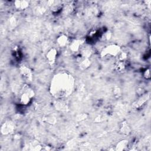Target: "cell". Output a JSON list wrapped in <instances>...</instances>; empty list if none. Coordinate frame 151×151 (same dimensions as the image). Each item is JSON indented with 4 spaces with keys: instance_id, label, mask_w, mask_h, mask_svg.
Here are the masks:
<instances>
[{
    "instance_id": "obj_8",
    "label": "cell",
    "mask_w": 151,
    "mask_h": 151,
    "mask_svg": "<svg viewBox=\"0 0 151 151\" xmlns=\"http://www.w3.org/2000/svg\"><path fill=\"white\" fill-rule=\"evenodd\" d=\"M81 41L80 40H74L70 45V48L71 51L75 52H77L80 50V47L81 45Z\"/></svg>"
},
{
    "instance_id": "obj_4",
    "label": "cell",
    "mask_w": 151,
    "mask_h": 151,
    "mask_svg": "<svg viewBox=\"0 0 151 151\" xmlns=\"http://www.w3.org/2000/svg\"><path fill=\"white\" fill-rule=\"evenodd\" d=\"M57 57V50L55 48H51L47 52L45 57L48 64L52 65L55 64Z\"/></svg>"
},
{
    "instance_id": "obj_9",
    "label": "cell",
    "mask_w": 151,
    "mask_h": 151,
    "mask_svg": "<svg viewBox=\"0 0 151 151\" xmlns=\"http://www.w3.org/2000/svg\"><path fill=\"white\" fill-rule=\"evenodd\" d=\"M125 68H126V61L117 60L114 65V69L118 72H121L123 71L125 69Z\"/></svg>"
},
{
    "instance_id": "obj_13",
    "label": "cell",
    "mask_w": 151,
    "mask_h": 151,
    "mask_svg": "<svg viewBox=\"0 0 151 151\" xmlns=\"http://www.w3.org/2000/svg\"><path fill=\"white\" fill-rule=\"evenodd\" d=\"M121 132L125 134H128L130 133V129L126 123H123L122 126L121 127Z\"/></svg>"
},
{
    "instance_id": "obj_3",
    "label": "cell",
    "mask_w": 151,
    "mask_h": 151,
    "mask_svg": "<svg viewBox=\"0 0 151 151\" xmlns=\"http://www.w3.org/2000/svg\"><path fill=\"white\" fill-rule=\"evenodd\" d=\"M120 52V47L117 44H111L106 46L101 52V56L105 57H116Z\"/></svg>"
},
{
    "instance_id": "obj_15",
    "label": "cell",
    "mask_w": 151,
    "mask_h": 151,
    "mask_svg": "<svg viewBox=\"0 0 151 151\" xmlns=\"http://www.w3.org/2000/svg\"><path fill=\"white\" fill-rule=\"evenodd\" d=\"M143 77L146 80H149L150 78V68H146L143 73Z\"/></svg>"
},
{
    "instance_id": "obj_1",
    "label": "cell",
    "mask_w": 151,
    "mask_h": 151,
    "mask_svg": "<svg viewBox=\"0 0 151 151\" xmlns=\"http://www.w3.org/2000/svg\"><path fill=\"white\" fill-rule=\"evenodd\" d=\"M74 87V78L73 76L66 71L58 73L51 78L50 92L57 99H63L69 96Z\"/></svg>"
},
{
    "instance_id": "obj_11",
    "label": "cell",
    "mask_w": 151,
    "mask_h": 151,
    "mask_svg": "<svg viewBox=\"0 0 151 151\" xmlns=\"http://www.w3.org/2000/svg\"><path fill=\"white\" fill-rule=\"evenodd\" d=\"M14 4L16 8L20 10H22L27 8L29 5L28 2L26 1H15Z\"/></svg>"
},
{
    "instance_id": "obj_14",
    "label": "cell",
    "mask_w": 151,
    "mask_h": 151,
    "mask_svg": "<svg viewBox=\"0 0 151 151\" xmlns=\"http://www.w3.org/2000/svg\"><path fill=\"white\" fill-rule=\"evenodd\" d=\"M127 59V54L124 52H120L118 55V60L126 61Z\"/></svg>"
},
{
    "instance_id": "obj_5",
    "label": "cell",
    "mask_w": 151,
    "mask_h": 151,
    "mask_svg": "<svg viewBox=\"0 0 151 151\" xmlns=\"http://www.w3.org/2000/svg\"><path fill=\"white\" fill-rule=\"evenodd\" d=\"M19 73L25 81H31L32 80V73L31 70L27 67L22 65L19 68Z\"/></svg>"
},
{
    "instance_id": "obj_12",
    "label": "cell",
    "mask_w": 151,
    "mask_h": 151,
    "mask_svg": "<svg viewBox=\"0 0 151 151\" xmlns=\"http://www.w3.org/2000/svg\"><path fill=\"white\" fill-rule=\"evenodd\" d=\"M128 146V141L126 140H123L120 141L116 146V149L117 150H123L126 149Z\"/></svg>"
},
{
    "instance_id": "obj_2",
    "label": "cell",
    "mask_w": 151,
    "mask_h": 151,
    "mask_svg": "<svg viewBox=\"0 0 151 151\" xmlns=\"http://www.w3.org/2000/svg\"><path fill=\"white\" fill-rule=\"evenodd\" d=\"M35 96L34 90L27 84H25L21 87L19 93V100L21 104L27 106L30 103Z\"/></svg>"
},
{
    "instance_id": "obj_7",
    "label": "cell",
    "mask_w": 151,
    "mask_h": 151,
    "mask_svg": "<svg viewBox=\"0 0 151 151\" xmlns=\"http://www.w3.org/2000/svg\"><path fill=\"white\" fill-rule=\"evenodd\" d=\"M68 42V37L65 34H61L57 38V43L61 47H64L67 45Z\"/></svg>"
},
{
    "instance_id": "obj_10",
    "label": "cell",
    "mask_w": 151,
    "mask_h": 151,
    "mask_svg": "<svg viewBox=\"0 0 151 151\" xmlns=\"http://www.w3.org/2000/svg\"><path fill=\"white\" fill-rule=\"evenodd\" d=\"M91 65V61L88 58H83L80 62L79 67L81 70H86Z\"/></svg>"
},
{
    "instance_id": "obj_6",
    "label": "cell",
    "mask_w": 151,
    "mask_h": 151,
    "mask_svg": "<svg viewBox=\"0 0 151 151\" xmlns=\"http://www.w3.org/2000/svg\"><path fill=\"white\" fill-rule=\"evenodd\" d=\"M14 130V126L12 122L8 121L5 122L1 127V133L3 134H8L11 133Z\"/></svg>"
}]
</instances>
